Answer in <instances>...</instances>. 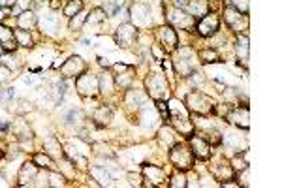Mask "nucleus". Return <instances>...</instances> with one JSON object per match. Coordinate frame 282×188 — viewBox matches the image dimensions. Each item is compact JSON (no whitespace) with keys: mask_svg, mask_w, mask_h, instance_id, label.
Masks as SVG:
<instances>
[{"mask_svg":"<svg viewBox=\"0 0 282 188\" xmlns=\"http://www.w3.org/2000/svg\"><path fill=\"white\" fill-rule=\"evenodd\" d=\"M188 2H190V0H173V6H175V8H181V10H184V8L188 6Z\"/></svg>","mask_w":282,"mask_h":188,"instance_id":"38","label":"nucleus"},{"mask_svg":"<svg viewBox=\"0 0 282 188\" xmlns=\"http://www.w3.org/2000/svg\"><path fill=\"white\" fill-rule=\"evenodd\" d=\"M123 6H124V0H106L102 10H104L109 17H113V15L119 14V10H121Z\"/></svg>","mask_w":282,"mask_h":188,"instance_id":"27","label":"nucleus"},{"mask_svg":"<svg viewBox=\"0 0 282 188\" xmlns=\"http://www.w3.org/2000/svg\"><path fill=\"white\" fill-rule=\"evenodd\" d=\"M14 36H15V42H17V45H21V47H32V45H34V42H32V36H30L29 30L17 29V30H14Z\"/></svg>","mask_w":282,"mask_h":188,"instance_id":"24","label":"nucleus"},{"mask_svg":"<svg viewBox=\"0 0 282 188\" xmlns=\"http://www.w3.org/2000/svg\"><path fill=\"white\" fill-rule=\"evenodd\" d=\"M147 92L151 94L154 100H167L169 98V85H167L166 77L158 72L149 73V77L145 81Z\"/></svg>","mask_w":282,"mask_h":188,"instance_id":"2","label":"nucleus"},{"mask_svg":"<svg viewBox=\"0 0 282 188\" xmlns=\"http://www.w3.org/2000/svg\"><path fill=\"white\" fill-rule=\"evenodd\" d=\"M156 108H158L160 115H162V119H169V109H167V104L166 100H156Z\"/></svg>","mask_w":282,"mask_h":188,"instance_id":"34","label":"nucleus"},{"mask_svg":"<svg viewBox=\"0 0 282 188\" xmlns=\"http://www.w3.org/2000/svg\"><path fill=\"white\" fill-rule=\"evenodd\" d=\"M32 162L36 164L38 167H42V169H57V166H55V162H53V158H51L47 152H36L34 156H32Z\"/></svg>","mask_w":282,"mask_h":188,"instance_id":"21","label":"nucleus"},{"mask_svg":"<svg viewBox=\"0 0 282 188\" xmlns=\"http://www.w3.org/2000/svg\"><path fill=\"white\" fill-rule=\"evenodd\" d=\"M226 6L232 8V10H237L241 14L248 15V0H224Z\"/></svg>","mask_w":282,"mask_h":188,"instance_id":"30","label":"nucleus"},{"mask_svg":"<svg viewBox=\"0 0 282 188\" xmlns=\"http://www.w3.org/2000/svg\"><path fill=\"white\" fill-rule=\"evenodd\" d=\"M98 87L102 88V92H113V88H115V77H111L109 73H102V77L98 79Z\"/></svg>","mask_w":282,"mask_h":188,"instance_id":"28","label":"nucleus"},{"mask_svg":"<svg viewBox=\"0 0 282 188\" xmlns=\"http://www.w3.org/2000/svg\"><path fill=\"white\" fill-rule=\"evenodd\" d=\"M198 57L202 60L203 64H215L220 60V55H218V51L215 47H207V49H202L198 53Z\"/></svg>","mask_w":282,"mask_h":188,"instance_id":"23","label":"nucleus"},{"mask_svg":"<svg viewBox=\"0 0 282 188\" xmlns=\"http://www.w3.org/2000/svg\"><path fill=\"white\" fill-rule=\"evenodd\" d=\"M83 72H87V64L81 60V57H70L62 64V68H60V73H62L64 79H68V77H79Z\"/></svg>","mask_w":282,"mask_h":188,"instance_id":"10","label":"nucleus"},{"mask_svg":"<svg viewBox=\"0 0 282 188\" xmlns=\"http://www.w3.org/2000/svg\"><path fill=\"white\" fill-rule=\"evenodd\" d=\"M213 175L217 177V179H220V181H224V179H230L233 175V169H232V164L230 162H218L217 166L213 167Z\"/></svg>","mask_w":282,"mask_h":188,"instance_id":"20","label":"nucleus"},{"mask_svg":"<svg viewBox=\"0 0 282 188\" xmlns=\"http://www.w3.org/2000/svg\"><path fill=\"white\" fill-rule=\"evenodd\" d=\"M36 23H38V17L32 10H25V12H21V14L17 15V27L23 30H30L32 27H36Z\"/></svg>","mask_w":282,"mask_h":188,"instance_id":"18","label":"nucleus"},{"mask_svg":"<svg viewBox=\"0 0 282 188\" xmlns=\"http://www.w3.org/2000/svg\"><path fill=\"white\" fill-rule=\"evenodd\" d=\"M169 160H171V164H173L177 169H181V171H188V169H192V166H194V154L190 151V147H186L184 143H179V141L171 147Z\"/></svg>","mask_w":282,"mask_h":188,"instance_id":"1","label":"nucleus"},{"mask_svg":"<svg viewBox=\"0 0 282 188\" xmlns=\"http://www.w3.org/2000/svg\"><path fill=\"white\" fill-rule=\"evenodd\" d=\"M194 58L196 55L190 49H181V57L175 60V70L181 73V77H188L194 72Z\"/></svg>","mask_w":282,"mask_h":188,"instance_id":"11","label":"nucleus"},{"mask_svg":"<svg viewBox=\"0 0 282 188\" xmlns=\"http://www.w3.org/2000/svg\"><path fill=\"white\" fill-rule=\"evenodd\" d=\"M158 139L160 143L164 145V147H167V149H171L179 139H177V136H175V132L169 128V126H166V128H162V130L158 132Z\"/></svg>","mask_w":282,"mask_h":188,"instance_id":"22","label":"nucleus"},{"mask_svg":"<svg viewBox=\"0 0 282 188\" xmlns=\"http://www.w3.org/2000/svg\"><path fill=\"white\" fill-rule=\"evenodd\" d=\"M136 38H138V27L132 23H124L117 29L115 40L121 47H130L136 42Z\"/></svg>","mask_w":282,"mask_h":188,"instance_id":"9","label":"nucleus"},{"mask_svg":"<svg viewBox=\"0 0 282 188\" xmlns=\"http://www.w3.org/2000/svg\"><path fill=\"white\" fill-rule=\"evenodd\" d=\"M111 119H113V111L109 108H106V106H102V108L96 109V115H94V121L100 124V126H104V124H109L111 123Z\"/></svg>","mask_w":282,"mask_h":188,"instance_id":"25","label":"nucleus"},{"mask_svg":"<svg viewBox=\"0 0 282 188\" xmlns=\"http://www.w3.org/2000/svg\"><path fill=\"white\" fill-rule=\"evenodd\" d=\"M186 108L192 111V113H198V115H209L215 111V104L209 96H205L203 92H190L186 96Z\"/></svg>","mask_w":282,"mask_h":188,"instance_id":"3","label":"nucleus"},{"mask_svg":"<svg viewBox=\"0 0 282 188\" xmlns=\"http://www.w3.org/2000/svg\"><path fill=\"white\" fill-rule=\"evenodd\" d=\"M10 15V8H0V21H4Z\"/></svg>","mask_w":282,"mask_h":188,"instance_id":"39","label":"nucleus"},{"mask_svg":"<svg viewBox=\"0 0 282 188\" xmlns=\"http://www.w3.org/2000/svg\"><path fill=\"white\" fill-rule=\"evenodd\" d=\"M235 53H237V57H239V62L243 60V62L246 64L248 55H250V40H248V34H246V32H243V34H239V36H237Z\"/></svg>","mask_w":282,"mask_h":188,"instance_id":"16","label":"nucleus"},{"mask_svg":"<svg viewBox=\"0 0 282 188\" xmlns=\"http://www.w3.org/2000/svg\"><path fill=\"white\" fill-rule=\"evenodd\" d=\"M194 27H196V32L202 38H211L215 36L218 32V29H220V17L215 12H209V14H205L203 17H200V21L196 23Z\"/></svg>","mask_w":282,"mask_h":188,"instance_id":"4","label":"nucleus"},{"mask_svg":"<svg viewBox=\"0 0 282 188\" xmlns=\"http://www.w3.org/2000/svg\"><path fill=\"white\" fill-rule=\"evenodd\" d=\"M64 15L66 17H70L72 19L73 15H77L83 10V0H66V4H64Z\"/></svg>","mask_w":282,"mask_h":188,"instance_id":"26","label":"nucleus"},{"mask_svg":"<svg viewBox=\"0 0 282 188\" xmlns=\"http://www.w3.org/2000/svg\"><path fill=\"white\" fill-rule=\"evenodd\" d=\"M130 83H132V73L130 72L123 73V77H121V75H117L115 77V87L119 85V87L126 88V87H130Z\"/></svg>","mask_w":282,"mask_h":188,"instance_id":"33","label":"nucleus"},{"mask_svg":"<svg viewBox=\"0 0 282 188\" xmlns=\"http://www.w3.org/2000/svg\"><path fill=\"white\" fill-rule=\"evenodd\" d=\"M87 21V15L85 14H77V15H73L72 17V21H70V29H73V30H79L81 27H83V23Z\"/></svg>","mask_w":282,"mask_h":188,"instance_id":"32","label":"nucleus"},{"mask_svg":"<svg viewBox=\"0 0 282 188\" xmlns=\"http://www.w3.org/2000/svg\"><path fill=\"white\" fill-rule=\"evenodd\" d=\"M15 4H19V8H23V12H25V10H30V6H32V0H17Z\"/></svg>","mask_w":282,"mask_h":188,"instance_id":"37","label":"nucleus"},{"mask_svg":"<svg viewBox=\"0 0 282 188\" xmlns=\"http://www.w3.org/2000/svg\"><path fill=\"white\" fill-rule=\"evenodd\" d=\"M228 121L232 124H235V126H239V128H243V130H248V126H250V117H248V108H233L228 111Z\"/></svg>","mask_w":282,"mask_h":188,"instance_id":"13","label":"nucleus"},{"mask_svg":"<svg viewBox=\"0 0 282 188\" xmlns=\"http://www.w3.org/2000/svg\"><path fill=\"white\" fill-rule=\"evenodd\" d=\"M0 44L4 47L6 53H12V51L17 47V42H15V36H14V30L8 29V27H2L0 25Z\"/></svg>","mask_w":282,"mask_h":188,"instance_id":"17","label":"nucleus"},{"mask_svg":"<svg viewBox=\"0 0 282 188\" xmlns=\"http://www.w3.org/2000/svg\"><path fill=\"white\" fill-rule=\"evenodd\" d=\"M2 53H4V47H2V44H0V57H2Z\"/></svg>","mask_w":282,"mask_h":188,"instance_id":"41","label":"nucleus"},{"mask_svg":"<svg viewBox=\"0 0 282 188\" xmlns=\"http://www.w3.org/2000/svg\"><path fill=\"white\" fill-rule=\"evenodd\" d=\"M230 164H232L233 171H243V169H246V167H248V162H246L245 156H243L241 152H237V154H235V158H233Z\"/></svg>","mask_w":282,"mask_h":188,"instance_id":"31","label":"nucleus"},{"mask_svg":"<svg viewBox=\"0 0 282 188\" xmlns=\"http://www.w3.org/2000/svg\"><path fill=\"white\" fill-rule=\"evenodd\" d=\"M224 19H226V23H228V27L232 30H235V32H239V34H241V30L248 29V15L241 14L237 10H232V8L226 6Z\"/></svg>","mask_w":282,"mask_h":188,"instance_id":"7","label":"nucleus"},{"mask_svg":"<svg viewBox=\"0 0 282 188\" xmlns=\"http://www.w3.org/2000/svg\"><path fill=\"white\" fill-rule=\"evenodd\" d=\"M190 151L194 154V158L200 160H209L211 158V143L205 141L202 136H196V138H190Z\"/></svg>","mask_w":282,"mask_h":188,"instance_id":"12","label":"nucleus"},{"mask_svg":"<svg viewBox=\"0 0 282 188\" xmlns=\"http://www.w3.org/2000/svg\"><path fill=\"white\" fill-rule=\"evenodd\" d=\"M143 175L147 177V179H151L152 186H166L167 184L166 171L158 166H145L143 167Z\"/></svg>","mask_w":282,"mask_h":188,"instance_id":"14","label":"nucleus"},{"mask_svg":"<svg viewBox=\"0 0 282 188\" xmlns=\"http://www.w3.org/2000/svg\"><path fill=\"white\" fill-rule=\"evenodd\" d=\"M186 8L190 10V15H192L194 19H200V17H203L205 14H209V4H207V0H190Z\"/></svg>","mask_w":282,"mask_h":188,"instance_id":"19","label":"nucleus"},{"mask_svg":"<svg viewBox=\"0 0 282 188\" xmlns=\"http://www.w3.org/2000/svg\"><path fill=\"white\" fill-rule=\"evenodd\" d=\"M167 186H173V188H186L188 182H186V175H184V171H177V173L171 177V181L167 182Z\"/></svg>","mask_w":282,"mask_h":188,"instance_id":"29","label":"nucleus"},{"mask_svg":"<svg viewBox=\"0 0 282 188\" xmlns=\"http://www.w3.org/2000/svg\"><path fill=\"white\" fill-rule=\"evenodd\" d=\"M38 175V166L34 164V162H27L25 166L21 167V171H19V175H17V184L19 186H29V184H34V179H36Z\"/></svg>","mask_w":282,"mask_h":188,"instance_id":"15","label":"nucleus"},{"mask_svg":"<svg viewBox=\"0 0 282 188\" xmlns=\"http://www.w3.org/2000/svg\"><path fill=\"white\" fill-rule=\"evenodd\" d=\"M167 23L173 25V27H181L182 29H192L196 25V19L190 14L182 12L181 8H173V10H167Z\"/></svg>","mask_w":282,"mask_h":188,"instance_id":"8","label":"nucleus"},{"mask_svg":"<svg viewBox=\"0 0 282 188\" xmlns=\"http://www.w3.org/2000/svg\"><path fill=\"white\" fill-rule=\"evenodd\" d=\"M0 130H2V132H8V130H10V124L4 123V121H0Z\"/></svg>","mask_w":282,"mask_h":188,"instance_id":"40","label":"nucleus"},{"mask_svg":"<svg viewBox=\"0 0 282 188\" xmlns=\"http://www.w3.org/2000/svg\"><path fill=\"white\" fill-rule=\"evenodd\" d=\"M77 92L83 96V98H88V96H94V94L100 90V87H98V77H94L92 73H87L83 72L77 77Z\"/></svg>","mask_w":282,"mask_h":188,"instance_id":"6","label":"nucleus"},{"mask_svg":"<svg viewBox=\"0 0 282 188\" xmlns=\"http://www.w3.org/2000/svg\"><path fill=\"white\" fill-rule=\"evenodd\" d=\"M10 73H12V70H10L8 66L0 64V85H2V83H8V81L12 79V75H10Z\"/></svg>","mask_w":282,"mask_h":188,"instance_id":"35","label":"nucleus"},{"mask_svg":"<svg viewBox=\"0 0 282 188\" xmlns=\"http://www.w3.org/2000/svg\"><path fill=\"white\" fill-rule=\"evenodd\" d=\"M156 38H158V42L162 44V47L166 49V53L175 51L177 49V45H179V36H177V32L173 30L171 25L160 27V29L156 30Z\"/></svg>","mask_w":282,"mask_h":188,"instance_id":"5","label":"nucleus"},{"mask_svg":"<svg viewBox=\"0 0 282 188\" xmlns=\"http://www.w3.org/2000/svg\"><path fill=\"white\" fill-rule=\"evenodd\" d=\"M104 19H106V12H104V10H100V8H98V10H94V12H92V15H90V17H88L87 21H90V23H98V21H104Z\"/></svg>","mask_w":282,"mask_h":188,"instance_id":"36","label":"nucleus"}]
</instances>
